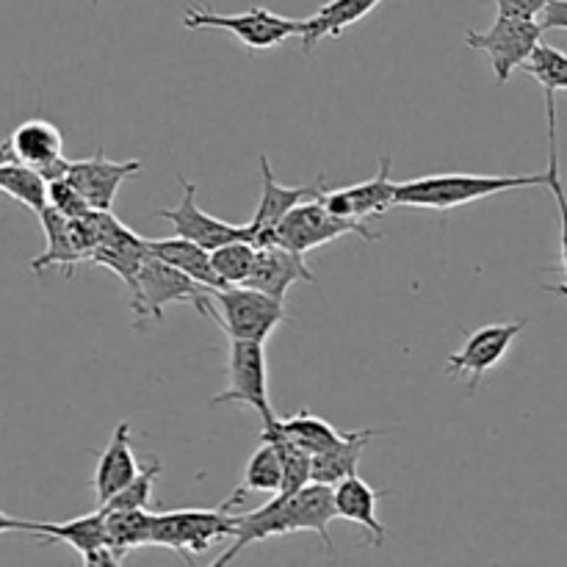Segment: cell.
<instances>
[{
    "mask_svg": "<svg viewBox=\"0 0 567 567\" xmlns=\"http://www.w3.org/2000/svg\"><path fill=\"white\" fill-rule=\"evenodd\" d=\"M31 526L33 520L11 518V515L0 513V535H6V532H28V535H31Z\"/></svg>",
    "mask_w": 567,
    "mask_h": 567,
    "instance_id": "d590c367",
    "label": "cell"
},
{
    "mask_svg": "<svg viewBox=\"0 0 567 567\" xmlns=\"http://www.w3.org/2000/svg\"><path fill=\"white\" fill-rule=\"evenodd\" d=\"M277 244L293 249L299 255H308L313 249L324 247V244L338 241L343 236H360L365 241H377V233H371L369 221L358 219H343V216H336L321 197L308 199V203L297 205L286 219L277 225Z\"/></svg>",
    "mask_w": 567,
    "mask_h": 567,
    "instance_id": "ba28073f",
    "label": "cell"
},
{
    "mask_svg": "<svg viewBox=\"0 0 567 567\" xmlns=\"http://www.w3.org/2000/svg\"><path fill=\"white\" fill-rule=\"evenodd\" d=\"M374 435H380V430L343 432V437L336 446L313 457V482L336 487L338 482H343L347 476L358 474L360 460H363V452L369 449V443L374 441Z\"/></svg>",
    "mask_w": 567,
    "mask_h": 567,
    "instance_id": "603a6c76",
    "label": "cell"
},
{
    "mask_svg": "<svg viewBox=\"0 0 567 567\" xmlns=\"http://www.w3.org/2000/svg\"><path fill=\"white\" fill-rule=\"evenodd\" d=\"M391 155L380 158V172L371 181L358 183V186H343V188H324L321 192V203L332 210L336 216L343 219H358L369 221L371 216H382L396 205V186L391 181Z\"/></svg>",
    "mask_w": 567,
    "mask_h": 567,
    "instance_id": "4fadbf2b",
    "label": "cell"
},
{
    "mask_svg": "<svg viewBox=\"0 0 567 567\" xmlns=\"http://www.w3.org/2000/svg\"><path fill=\"white\" fill-rule=\"evenodd\" d=\"M210 404H247L260 415L264 426L275 424L277 415L269 399V371H266V343L230 338L227 354V385Z\"/></svg>",
    "mask_w": 567,
    "mask_h": 567,
    "instance_id": "52a82bcc",
    "label": "cell"
},
{
    "mask_svg": "<svg viewBox=\"0 0 567 567\" xmlns=\"http://www.w3.org/2000/svg\"><path fill=\"white\" fill-rule=\"evenodd\" d=\"M39 221H42L48 247H44L39 258L31 260V269L39 275V271L50 269V266H59L64 277H72L78 264H86V255L81 252L75 236H72V221L55 208H50V205L39 214Z\"/></svg>",
    "mask_w": 567,
    "mask_h": 567,
    "instance_id": "7402d4cb",
    "label": "cell"
},
{
    "mask_svg": "<svg viewBox=\"0 0 567 567\" xmlns=\"http://www.w3.org/2000/svg\"><path fill=\"white\" fill-rule=\"evenodd\" d=\"M548 293H557V297L567 299V282H557V286H546Z\"/></svg>",
    "mask_w": 567,
    "mask_h": 567,
    "instance_id": "8d00e7d4",
    "label": "cell"
},
{
    "mask_svg": "<svg viewBox=\"0 0 567 567\" xmlns=\"http://www.w3.org/2000/svg\"><path fill=\"white\" fill-rule=\"evenodd\" d=\"M0 192L25 205L37 216L48 208V181L42 172L6 155H0Z\"/></svg>",
    "mask_w": 567,
    "mask_h": 567,
    "instance_id": "484cf974",
    "label": "cell"
},
{
    "mask_svg": "<svg viewBox=\"0 0 567 567\" xmlns=\"http://www.w3.org/2000/svg\"><path fill=\"white\" fill-rule=\"evenodd\" d=\"M543 33H546V28L537 17L498 14L487 31L465 33V44L487 55L493 72H496V81L504 86L509 75L526 64L532 50L543 42Z\"/></svg>",
    "mask_w": 567,
    "mask_h": 567,
    "instance_id": "8992f818",
    "label": "cell"
},
{
    "mask_svg": "<svg viewBox=\"0 0 567 567\" xmlns=\"http://www.w3.org/2000/svg\"><path fill=\"white\" fill-rule=\"evenodd\" d=\"M255 255H258V247L252 241H230L221 244L219 249L210 252V264H214V271L219 275L221 286H244L255 266Z\"/></svg>",
    "mask_w": 567,
    "mask_h": 567,
    "instance_id": "f546056e",
    "label": "cell"
},
{
    "mask_svg": "<svg viewBox=\"0 0 567 567\" xmlns=\"http://www.w3.org/2000/svg\"><path fill=\"white\" fill-rule=\"evenodd\" d=\"M48 205L64 214L66 219H81V216L92 214V205L81 194V188L70 181V177H55L48 183Z\"/></svg>",
    "mask_w": 567,
    "mask_h": 567,
    "instance_id": "d6a6232c",
    "label": "cell"
},
{
    "mask_svg": "<svg viewBox=\"0 0 567 567\" xmlns=\"http://www.w3.org/2000/svg\"><path fill=\"white\" fill-rule=\"evenodd\" d=\"M546 114H548V183L546 188L554 194L559 208V269L567 277V194L563 186V175H559V142H557V92H546Z\"/></svg>",
    "mask_w": 567,
    "mask_h": 567,
    "instance_id": "83f0119b",
    "label": "cell"
},
{
    "mask_svg": "<svg viewBox=\"0 0 567 567\" xmlns=\"http://www.w3.org/2000/svg\"><path fill=\"white\" fill-rule=\"evenodd\" d=\"M548 172L540 175H468V172H446V175L413 177L396 186V205L402 208L452 210L460 205L480 203L496 194L515 188L546 186Z\"/></svg>",
    "mask_w": 567,
    "mask_h": 567,
    "instance_id": "6da1fadb",
    "label": "cell"
},
{
    "mask_svg": "<svg viewBox=\"0 0 567 567\" xmlns=\"http://www.w3.org/2000/svg\"><path fill=\"white\" fill-rule=\"evenodd\" d=\"M161 476V460H150L142 471L136 474V480L127 487H122L114 498L103 504V509H150L153 504V487L155 480Z\"/></svg>",
    "mask_w": 567,
    "mask_h": 567,
    "instance_id": "1f68e13d",
    "label": "cell"
},
{
    "mask_svg": "<svg viewBox=\"0 0 567 567\" xmlns=\"http://www.w3.org/2000/svg\"><path fill=\"white\" fill-rule=\"evenodd\" d=\"M260 177H264V188H260V203L255 208V216L249 219V227H252L255 247H269V244H277V225L297 205L321 197L324 177H319L316 186H286V183L277 181L269 155H260Z\"/></svg>",
    "mask_w": 567,
    "mask_h": 567,
    "instance_id": "7c38bea8",
    "label": "cell"
},
{
    "mask_svg": "<svg viewBox=\"0 0 567 567\" xmlns=\"http://www.w3.org/2000/svg\"><path fill=\"white\" fill-rule=\"evenodd\" d=\"M524 321H509V324H487L480 327L465 338L463 349L449 354L446 374L449 377H468V393L480 388L487 371L496 369L507 352L513 349L515 338L524 332Z\"/></svg>",
    "mask_w": 567,
    "mask_h": 567,
    "instance_id": "30bf717a",
    "label": "cell"
},
{
    "mask_svg": "<svg viewBox=\"0 0 567 567\" xmlns=\"http://www.w3.org/2000/svg\"><path fill=\"white\" fill-rule=\"evenodd\" d=\"M0 155L33 166L42 172L48 183L64 177L70 169V161L64 158V136L48 120H25L20 127H14L11 136L0 142Z\"/></svg>",
    "mask_w": 567,
    "mask_h": 567,
    "instance_id": "8fae6325",
    "label": "cell"
},
{
    "mask_svg": "<svg viewBox=\"0 0 567 567\" xmlns=\"http://www.w3.org/2000/svg\"><path fill=\"white\" fill-rule=\"evenodd\" d=\"M546 31H567V0H551L540 14Z\"/></svg>",
    "mask_w": 567,
    "mask_h": 567,
    "instance_id": "e575fe53",
    "label": "cell"
},
{
    "mask_svg": "<svg viewBox=\"0 0 567 567\" xmlns=\"http://www.w3.org/2000/svg\"><path fill=\"white\" fill-rule=\"evenodd\" d=\"M136 454H133V441H131V424L120 421L111 435L109 446L103 449V454L97 457V468H94L92 487L97 493V504L103 507L109 498H114L122 487L131 485L138 474Z\"/></svg>",
    "mask_w": 567,
    "mask_h": 567,
    "instance_id": "d6986e66",
    "label": "cell"
},
{
    "mask_svg": "<svg viewBox=\"0 0 567 567\" xmlns=\"http://www.w3.org/2000/svg\"><path fill=\"white\" fill-rule=\"evenodd\" d=\"M183 25L199 31V28H216V31L233 33L247 50H271L277 44L288 42L291 37L302 33V20L297 17H282L264 6L241 11V14H219L205 6H188Z\"/></svg>",
    "mask_w": 567,
    "mask_h": 567,
    "instance_id": "5b68a950",
    "label": "cell"
},
{
    "mask_svg": "<svg viewBox=\"0 0 567 567\" xmlns=\"http://www.w3.org/2000/svg\"><path fill=\"white\" fill-rule=\"evenodd\" d=\"M293 282H316L313 271L305 264V255L293 252V249L282 247V244L258 247L255 266L244 286L258 288V291L269 293L275 299H286Z\"/></svg>",
    "mask_w": 567,
    "mask_h": 567,
    "instance_id": "e0dca14e",
    "label": "cell"
},
{
    "mask_svg": "<svg viewBox=\"0 0 567 567\" xmlns=\"http://www.w3.org/2000/svg\"><path fill=\"white\" fill-rule=\"evenodd\" d=\"M485 3H496L498 14L507 17H540L551 0H485Z\"/></svg>",
    "mask_w": 567,
    "mask_h": 567,
    "instance_id": "836d02e7",
    "label": "cell"
},
{
    "mask_svg": "<svg viewBox=\"0 0 567 567\" xmlns=\"http://www.w3.org/2000/svg\"><path fill=\"white\" fill-rule=\"evenodd\" d=\"M31 535L66 543V546L81 554L83 565H120L109 548V526H105L103 507L97 513L64 520V524H33Z\"/></svg>",
    "mask_w": 567,
    "mask_h": 567,
    "instance_id": "2e32d148",
    "label": "cell"
},
{
    "mask_svg": "<svg viewBox=\"0 0 567 567\" xmlns=\"http://www.w3.org/2000/svg\"><path fill=\"white\" fill-rule=\"evenodd\" d=\"M214 291L216 288L203 286L199 280L188 277L186 271L175 269L172 264H166V260L155 258V255L150 252L147 258H144L142 269H138L136 288H133L131 293L133 324L142 330L144 321H161L164 319V310L177 302L192 305L199 313L216 321Z\"/></svg>",
    "mask_w": 567,
    "mask_h": 567,
    "instance_id": "7a4b0ae2",
    "label": "cell"
},
{
    "mask_svg": "<svg viewBox=\"0 0 567 567\" xmlns=\"http://www.w3.org/2000/svg\"><path fill=\"white\" fill-rule=\"evenodd\" d=\"M380 3L382 0H330V3L319 6L316 14L302 20V33H299L302 50L310 55L321 39H338L349 25L369 17Z\"/></svg>",
    "mask_w": 567,
    "mask_h": 567,
    "instance_id": "44dd1931",
    "label": "cell"
},
{
    "mask_svg": "<svg viewBox=\"0 0 567 567\" xmlns=\"http://www.w3.org/2000/svg\"><path fill=\"white\" fill-rule=\"evenodd\" d=\"M380 496H385V493L374 491V487L358 474L347 476V480L336 485L338 518L369 532L374 546H382L388 537V529L382 526L380 515H377V502H380Z\"/></svg>",
    "mask_w": 567,
    "mask_h": 567,
    "instance_id": "ffe728a7",
    "label": "cell"
},
{
    "mask_svg": "<svg viewBox=\"0 0 567 567\" xmlns=\"http://www.w3.org/2000/svg\"><path fill=\"white\" fill-rule=\"evenodd\" d=\"M277 424L297 446H302L313 457L332 449L343 437V432H338L330 421L319 419V415L308 413V410H299L297 415H288V419H277Z\"/></svg>",
    "mask_w": 567,
    "mask_h": 567,
    "instance_id": "f1b7e54d",
    "label": "cell"
},
{
    "mask_svg": "<svg viewBox=\"0 0 567 567\" xmlns=\"http://www.w3.org/2000/svg\"><path fill=\"white\" fill-rule=\"evenodd\" d=\"M524 70L540 83L546 92H567V50L540 42L526 59Z\"/></svg>",
    "mask_w": 567,
    "mask_h": 567,
    "instance_id": "4dcf8cb0",
    "label": "cell"
},
{
    "mask_svg": "<svg viewBox=\"0 0 567 567\" xmlns=\"http://www.w3.org/2000/svg\"><path fill=\"white\" fill-rule=\"evenodd\" d=\"M282 491V463L280 454H277L275 443L260 441V446L255 449V454L249 457L247 468H244L241 485L233 491V496L227 498L221 507L233 509L249 496V493H264V496H275Z\"/></svg>",
    "mask_w": 567,
    "mask_h": 567,
    "instance_id": "d4e9b609",
    "label": "cell"
},
{
    "mask_svg": "<svg viewBox=\"0 0 567 567\" xmlns=\"http://www.w3.org/2000/svg\"><path fill=\"white\" fill-rule=\"evenodd\" d=\"M177 181H181L183 186L181 205L155 214L158 219L169 221L175 236L192 238V241H197L199 247L210 249V252L219 249L221 244L241 241V238L244 241H252V227H249V221L247 225H230V221H221L216 219V216L205 214V210L197 205V183L186 181L183 175H177Z\"/></svg>",
    "mask_w": 567,
    "mask_h": 567,
    "instance_id": "9c48e42d",
    "label": "cell"
},
{
    "mask_svg": "<svg viewBox=\"0 0 567 567\" xmlns=\"http://www.w3.org/2000/svg\"><path fill=\"white\" fill-rule=\"evenodd\" d=\"M216 324L227 332V338L266 343L271 332L288 319L282 299L269 297L249 286H225L214 291Z\"/></svg>",
    "mask_w": 567,
    "mask_h": 567,
    "instance_id": "277c9868",
    "label": "cell"
},
{
    "mask_svg": "<svg viewBox=\"0 0 567 567\" xmlns=\"http://www.w3.org/2000/svg\"><path fill=\"white\" fill-rule=\"evenodd\" d=\"M286 496V493H282ZM338 518L336 509V487L310 482L302 491L286 496V520L288 535L293 532H316L324 546V551H332L330 524Z\"/></svg>",
    "mask_w": 567,
    "mask_h": 567,
    "instance_id": "ac0fdd59",
    "label": "cell"
},
{
    "mask_svg": "<svg viewBox=\"0 0 567 567\" xmlns=\"http://www.w3.org/2000/svg\"><path fill=\"white\" fill-rule=\"evenodd\" d=\"M100 221V244L92 255V264L105 266V269L114 271L122 282L127 286V291L133 293L138 280V269H142L144 258L150 255L147 238L136 236L131 227L122 225L111 210H97Z\"/></svg>",
    "mask_w": 567,
    "mask_h": 567,
    "instance_id": "5bb4252c",
    "label": "cell"
},
{
    "mask_svg": "<svg viewBox=\"0 0 567 567\" xmlns=\"http://www.w3.org/2000/svg\"><path fill=\"white\" fill-rule=\"evenodd\" d=\"M147 247L155 258L166 260L172 264L175 269L186 271L188 277L199 280L203 286L208 288H225L221 286L219 275L214 271V264H210V249L199 247L197 241L192 238H183V236H172V238H147Z\"/></svg>",
    "mask_w": 567,
    "mask_h": 567,
    "instance_id": "cb8c5ba5",
    "label": "cell"
},
{
    "mask_svg": "<svg viewBox=\"0 0 567 567\" xmlns=\"http://www.w3.org/2000/svg\"><path fill=\"white\" fill-rule=\"evenodd\" d=\"M138 172H142V161H111L105 150L100 147L92 158L70 161L66 177L81 188V194L94 210H111L122 183Z\"/></svg>",
    "mask_w": 567,
    "mask_h": 567,
    "instance_id": "9a60e30c",
    "label": "cell"
},
{
    "mask_svg": "<svg viewBox=\"0 0 567 567\" xmlns=\"http://www.w3.org/2000/svg\"><path fill=\"white\" fill-rule=\"evenodd\" d=\"M238 529V515L230 509H169L153 513L150 520V546L175 551L186 563L208 551L214 543L233 540Z\"/></svg>",
    "mask_w": 567,
    "mask_h": 567,
    "instance_id": "3957f363",
    "label": "cell"
},
{
    "mask_svg": "<svg viewBox=\"0 0 567 567\" xmlns=\"http://www.w3.org/2000/svg\"><path fill=\"white\" fill-rule=\"evenodd\" d=\"M150 520L153 509H105L109 548L116 563H122L136 548L150 546Z\"/></svg>",
    "mask_w": 567,
    "mask_h": 567,
    "instance_id": "4316f807",
    "label": "cell"
}]
</instances>
